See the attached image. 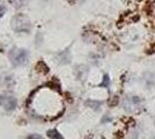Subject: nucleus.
Masks as SVG:
<instances>
[{
  "mask_svg": "<svg viewBox=\"0 0 155 139\" xmlns=\"http://www.w3.org/2000/svg\"><path fill=\"white\" fill-rule=\"evenodd\" d=\"M12 23H13L14 30H16V31H29V29L31 27L30 22L27 20V18L22 14L16 15L12 20Z\"/></svg>",
  "mask_w": 155,
  "mask_h": 139,
  "instance_id": "f257e3e1",
  "label": "nucleus"
},
{
  "mask_svg": "<svg viewBox=\"0 0 155 139\" xmlns=\"http://www.w3.org/2000/svg\"><path fill=\"white\" fill-rule=\"evenodd\" d=\"M11 59H12V63H13L15 66L22 65L28 59V52H27L26 50H21V49L13 50L11 52Z\"/></svg>",
  "mask_w": 155,
  "mask_h": 139,
  "instance_id": "f03ea898",
  "label": "nucleus"
},
{
  "mask_svg": "<svg viewBox=\"0 0 155 139\" xmlns=\"http://www.w3.org/2000/svg\"><path fill=\"white\" fill-rule=\"evenodd\" d=\"M18 104L16 99H14L12 96H2L0 95V107L5 108L6 110H13Z\"/></svg>",
  "mask_w": 155,
  "mask_h": 139,
  "instance_id": "7ed1b4c3",
  "label": "nucleus"
},
{
  "mask_svg": "<svg viewBox=\"0 0 155 139\" xmlns=\"http://www.w3.org/2000/svg\"><path fill=\"white\" fill-rule=\"evenodd\" d=\"M48 136H49L51 139H64L63 138V136L59 133L58 130H56V129L49 130V131H48Z\"/></svg>",
  "mask_w": 155,
  "mask_h": 139,
  "instance_id": "20e7f679",
  "label": "nucleus"
},
{
  "mask_svg": "<svg viewBox=\"0 0 155 139\" xmlns=\"http://www.w3.org/2000/svg\"><path fill=\"white\" fill-rule=\"evenodd\" d=\"M109 84H110L109 77H108V75H104V81H103V84H102L101 86H105L107 88H108V87H109Z\"/></svg>",
  "mask_w": 155,
  "mask_h": 139,
  "instance_id": "39448f33",
  "label": "nucleus"
},
{
  "mask_svg": "<svg viewBox=\"0 0 155 139\" xmlns=\"http://www.w3.org/2000/svg\"><path fill=\"white\" fill-rule=\"evenodd\" d=\"M27 139H42V137L39 136V134H36V133H34V134H29Z\"/></svg>",
  "mask_w": 155,
  "mask_h": 139,
  "instance_id": "423d86ee",
  "label": "nucleus"
},
{
  "mask_svg": "<svg viewBox=\"0 0 155 139\" xmlns=\"http://www.w3.org/2000/svg\"><path fill=\"white\" fill-rule=\"evenodd\" d=\"M5 12H6V8L2 6V5H0V19H1L2 16H4Z\"/></svg>",
  "mask_w": 155,
  "mask_h": 139,
  "instance_id": "0eeeda50",
  "label": "nucleus"
}]
</instances>
